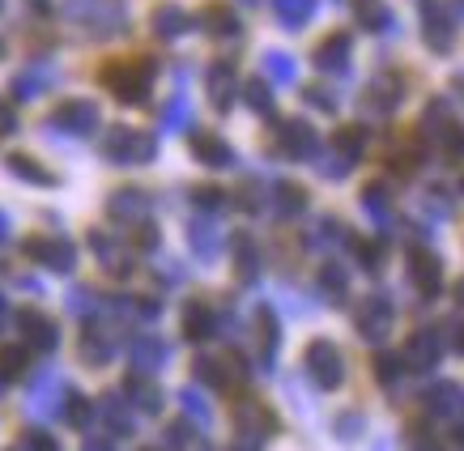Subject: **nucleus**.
<instances>
[{"mask_svg": "<svg viewBox=\"0 0 464 451\" xmlns=\"http://www.w3.org/2000/svg\"><path fill=\"white\" fill-rule=\"evenodd\" d=\"M451 82H456V94L464 99V77H451Z\"/></svg>", "mask_w": 464, "mask_h": 451, "instance_id": "48", "label": "nucleus"}, {"mask_svg": "<svg viewBox=\"0 0 464 451\" xmlns=\"http://www.w3.org/2000/svg\"><path fill=\"white\" fill-rule=\"evenodd\" d=\"M0 239H5V217H0Z\"/></svg>", "mask_w": 464, "mask_h": 451, "instance_id": "51", "label": "nucleus"}, {"mask_svg": "<svg viewBox=\"0 0 464 451\" xmlns=\"http://www.w3.org/2000/svg\"><path fill=\"white\" fill-rule=\"evenodd\" d=\"M337 435L341 438H353V435H362V417H358V413H341V417H337Z\"/></svg>", "mask_w": 464, "mask_h": 451, "instance_id": "38", "label": "nucleus"}, {"mask_svg": "<svg viewBox=\"0 0 464 451\" xmlns=\"http://www.w3.org/2000/svg\"><path fill=\"white\" fill-rule=\"evenodd\" d=\"M345 273H341L337 264H324L320 268V290L328 294V302H345Z\"/></svg>", "mask_w": 464, "mask_h": 451, "instance_id": "27", "label": "nucleus"}, {"mask_svg": "<svg viewBox=\"0 0 464 451\" xmlns=\"http://www.w3.org/2000/svg\"><path fill=\"white\" fill-rule=\"evenodd\" d=\"M26 443H30V451H60V443H56V438H47V435H39V430H34V435H30V438H26Z\"/></svg>", "mask_w": 464, "mask_h": 451, "instance_id": "42", "label": "nucleus"}, {"mask_svg": "<svg viewBox=\"0 0 464 451\" xmlns=\"http://www.w3.org/2000/svg\"><path fill=\"white\" fill-rule=\"evenodd\" d=\"M451 5H456V9H460V14H464V0H451Z\"/></svg>", "mask_w": 464, "mask_h": 451, "instance_id": "49", "label": "nucleus"}, {"mask_svg": "<svg viewBox=\"0 0 464 451\" xmlns=\"http://www.w3.org/2000/svg\"><path fill=\"white\" fill-rule=\"evenodd\" d=\"M209 332H213L209 302H188V307H183V337H188V341H205Z\"/></svg>", "mask_w": 464, "mask_h": 451, "instance_id": "20", "label": "nucleus"}, {"mask_svg": "<svg viewBox=\"0 0 464 451\" xmlns=\"http://www.w3.org/2000/svg\"><path fill=\"white\" fill-rule=\"evenodd\" d=\"M315 149H320V137H315V128L307 124V120H290V124H282V154L285 158H315Z\"/></svg>", "mask_w": 464, "mask_h": 451, "instance_id": "11", "label": "nucleus"}, {"mask_svg": "<svg viewBox=\"0 0 464 451\" xmlns=\"http://www.w3.org/2000/svg\"><path fill=\"white\" fill-rule=\"evenodd\" d=\"M150 77H154L150 60H124V64H107L102 69V82L120 102H141L150 94Z\"/></svg>", "mask_w": 464, "mask_h": 451, "instance_id": "1", "label": "nucleus"}, {"mask_svg": "<svg viewBox=\"0 0 464 451\" xmlns=\"http://www.w3.org/2000/svg\"><path fill=\"white\" fill-rule=\"evenodd\" d=\"M401 99H405V82H401V77H375V82L366 85L362 107L383 120V115H392L396 107H401Z\"/></svg>", "mask_w": 464, "mask_h": 451, "instance_id": "8", "label": "nucleus"}, {"mask_svg": "<svg viewBox=\"0 0 464 451\" xmlns=\"http://www.w3.org/2000/svg\"><path fill=\"white\" fill-rule=\"evenodd\" d=\"M362 145H366V132L362 128H353V124H345V128H337V132H333V154L341 158V162H358V158H362Z\"/></svg>", "mask_w": 464, "mask_h": 451, "instance_id": "19", "label": "nucleus"}, {"mask_svg": "<svg viewBox=\"0 0 464 451\" xmlns=\"http://www.w3.org/2000/svg\"><path fill=\"white\" fill-rule=\"evenodd\" d=\"M30 9H34L39 17H47V14H52V0H30Z\"/></svg>", "mask_w": 464, "mask_h": 451, "instance_id": "43", "label": "nucleus"}, {"mask_svg": "<svg viewBox=\"0 0 464 451\" xmlns=\"http://www.w3.org/2000/svg\"><path fill=\"white\" fill-rule=\"evenodd\" d=\"M26 362H30V353L22 350V345H5V350H0V379L5 383L17 379V375L26 370Z\"/></svg>", "mask_w": 464, "mask_h": 451, "instance_id": "26", "label": "nucleus"}, {"mask_svg": "<svg viewBox=\"0 0 464 451\" xmlns=\"http://www.w3.org/2000/svg\"><path fill=\"white\" fill-rule=\"evenodd\" d=\"M205 30L218 34V39H235L239 34V17H235V9H226V5H209L205 9Z\"/></svg>", "mask_w": 464, "mask_h": 451, "instance_id": "22", "label": "nucleus"}, {"mask_svg": "<svg viewBox=\"0 0 464 451\" xmlns=\"http://www.w3.org/2000/svg\"><path fill=\"white\" fill-rule=\"evenodd\" d=\"M456 350H460V353H464V324H460V328H456Z\"/></svg>", "mask_w": 464, "mask_h": 451, "instance_id": "46", "label": "nucleus"}, {"mask_svg": "<svg viewBox=\"0 0 464 451\" xmlns=\"http://www.w3.org/2000/svg\"><path fill=\"white\" fill-rule=\"evenodd\" d=\"M350 247H353V260H358L366 273H380V264H383L380 243H375V239H350Z\"/></svg>", "mask_w": 464, "mask_h": 451, "instance_id": "30", "label": "nucleus"}, {"mask_svg": "<svg viewBox=\"0 0 464 451\" xmlns=\"http://www.w3.org/2000/svg\"><path fill=\"white\" fill-rule=\"evenodd\" d=\"M17 332L26 337L30 350H56V341H60V328L43 311H17Z\"/></svg>", "mask_w": 464, "mask_h": 451, "instance_id": "10", "label": "nucleus"}, {"mask_svg": "<svg viewBox=\"0 0 464 451\" xmlns=\"http://www.w3.org/2000/svg\"><path fill=\"white\" fill-rule=\"evenodd\" d=\"M307 370L324 392H333V388H341V379H345V358H341V350L333 345V341H311Z\"/></svg>", "mask_w": 464, "mask_h": 451, "instance_id": "4", "label": "nucleus"}, {"mask_svg": "<svg viewBox=\"0 0 464 451\" xmlns=\"http://www.w3.org/2000/svg\"><path fill=\"white\" fill-rule=\"evenodd\" d=\"M413 451H439L435 443H413Z\"/></svg>", "mask_w": 464, "mask_h": 451, "instance_id": "47", "label": "nucleus"}, {"mask_svg": "<svg viewBox=\"0 0 464 451\" xmlns=\"http://www.w3.org/2000/svg\"><path fill=\"white\" fill-rule=\"evenodd\" d=\"M0 56H5V43H0Z\"/></svg>", "mask_w": 464, "mask_h": 451, "instance_id": "52", "label": "nucleus"}, {"mask_svg": "<svg viewBox=\"0 0 464 451\" xmlns=\"http://www.w3.org/2000/svg\"><path fill=\"white\" fill-rule=\"evenodd\" d=\"M26 252L34 255L39 264L56 268V273H69V268L77 264V252H72V243H64V239H30Z\"/></svg>", "mask_w": 464, "mask_h": 451, "instance_id": "13", "label": "nucleus"}, {"mask_svg": "<svg viewBox=\"0 0 464 451\" xmlns=\"http://www.w3.org/2000/svg\"><path fill=\"white\" fill-rule=\"evenodd\" d=\"M192 154H197V162H205V167H230V145L222 141V137H213V132H197L192 137Z\"/></svg>", "mask_w": 464, "mask_h": 451, "instance_id": "16", "label": "nucleus"}, {"mask_svg": "<svg viewBox=\"0 0 464 451\" xmlns=\"http://www.w3.org/2000/svg\"><path fill=\"white\" fill-rule=\"evenodd\" d=\"M435 141H439V149H443V154H448L451 162H464V128L456 124V120H451V124L443 128V132H439Z\"/></svg>", "mask_w": 464, "mask_h": 451, "instance_id": "29", "label": "nucleus"}, {"mask_svg": "<svg viewBox=\"0 0 464 451\" xmlns=\"http://www.w3.org/2000/svg\"><path fill=\"white\" fill-rule=\"evenodd\" d=\"M456 307H464V277H460V285H456Z\"/></svg>", "mask_w": 464, "mask_h": 451, "instance_id": "45", "label": "nucleus"}, {"mask_svg": "<svg viewBox=\"0 0 464 451\" xmlns=\"http://www.w3.org/2000/svg\"><path fill=\"white\" fill-rule=\"evenodd\" d=\"M69 422L72 426H90V400L72 396V400H69Z\"/></svg>", "mask_w": 464, "mask_h": 451, "instance_id": "37", "label": "nucleus"}, {"mask_svg": "<svg viewBox=\"0 0 464 451\" xmlns=\"http://www.w3.org/2000/svg\"><path fill=\"white\" fill-rule=\"evenodd\" d=\"M307 102L311 107H324V111H333V107H337V99H333L328 90H320V85H311L307 90Z\"/></svg>", "mask_w": 464, "mask_h": 451, "instance_id": "39", "label": "nucleus"}, {"mask_svg": "<svg viewBox=\"0 0 464 451\" xmlns=\"http://www.w3.org/2000/svg\"><path fill=\"white\" fill-rule=\"evenodd\" d=\"M188 26H192V22H188V14H183L179 5H162V9H154V34L158 39H179Z\"/></svg>", "mask_w": 464, "mask_h": 451, "instance_id": "21", "label": "nucleus"}, {"mask_svg": "<svg viewBox=\"0 0 464 451\" xmlns=\"http://www.w3.org/2000/svg\"><path fill=\"white\" fill-rule=\"evenodd\" d=\"M145 213H150V200H145V192H137V187H124V192L111 197L115 222H145Z\"/></svg>", "mask_w": 464, "mask_h": 451, "instance_id": "15", "label": "nucleus"}, {"mask_svg": "<svg viewBox=\"0 0 464 451\" xmlns=\"http://www.w3.org/2000/svg\"><path fill=\"white\" fill-rule=\"evenodd\" d=\"M9 170H14V175H22V179H30L34 187H52V184H56V175H52L47 167H39V162H34V158H26V154H9Z\"/></svg>", "mask_w": 464, "mask_h": 451, "instance_id": "23", "label": "nucleus"}, {"mask_svg": "<svg viewBox=\"0 0 464 451\" xmlns=\"http://www.w3.org/2000/svg\"><path fill=\"white\" fill-rule=\"evenodd\" d=\"M401 375H405V358L401 353H392V350H380L375 353V379L392 392L396 383H401Z\"/></svg>", "mask_w": 464, "mask_h": 451, "instance_id": "24", "label": "nucleus"}, {"mask_svg": "<svg viewBox=\"0 0 464 451\" xmlns=\"http://www.w3.org/2000/svg\"><path fill=\"white\" fill-rule=\"evenodd\" d=\"M56 128H64V132H72V137H85V132H94L99 128V107L85 99H72V102H60L56 107Z\"/></svg>", "mask_w": 464, "mask_h": 451, "instance_id": "9", "label": "nucleus"}, {"mask_svg": "<svg viewBox=\"0 0 464 451\" xmlns=\"http://www.w3.org/2000/svg\"><path fill=\"white\" fill-rule=\"evenodd\" d=\"M277 5V14H282L285 26H303L311 17V0H273Z\"/></svg>", "mask_w": 464, "mask_h": 451, "instance_id": "34", "label": "nucleus"}, {"mask_svg": "<svg viewBox=\"0 0 464 451\" xmlns=\"http://www.w3.org/2000/svg\"><path fill=\"white\" fill-rule=\"evenodd\" d=\"M409 282L418 285V294L435 298L443 290V260L435 252H426V247H413L409 252Z\"/></svg>", "mask_w": 464, "mask_h": 451, "instance_id": "7", "label": "nucleus"}, {"mask_svg": "<svg viewBox=\"0 0 464 451\" xmlns=\"http://www.w3.org/2000/svg\"><path fill=\"white\" fill-rule=\"evenodd\" d=\"M315 64L320 72H341L350 64V34H328V39L315 47Z\"/></svg>", "mask_w": 464, "mask_h": 451, "instance_id": "14", "label": "nucleus"}, {"mask_svg": "<svg viewBox=\"0 0 464 451\" xmlns=\"http://www.w3.org/2000/svg\"><path fill=\"white\" fill-rule=\"evenodd\" d=\"M200 209H213V205H222V192L218 187H197V197H192Z\"/></svg>", "mask_w": 464, "mask_h": 451, "instance_id": "41", "label": "nucleus"}, {"mask_svg": "<svg viewBox=\"0 0 464 451\" xmlns=\"http://www.w3.org/2000/svg\"><path fill=\"white\" fill-rule=\"evenodd\" d=\"M451 443H456V447L464 451V417H460V426H456V430H451Z\"/></svg>", "mask_w": 464, "mask_h": 451, "instance_id": "44", "label": "nucleus"}, {"mask_svg": "<svg viewBox=\"0 0 464 451\" xmlns=\"http://www.w3.org/2000/svg\"><path fill=\"white\" fill-rule=\"evenodd\" d=\"M273 200H277V213H285V217H295V213L307 209V192H303L298 184H277Z\"/></svg>", "mask_w": 464, "mask_h": 451, "instance_id": "25", "label": "nucleus"}, {"mask_svg": "<svg viewBox=\"0 0 464 451\" xmlns=\"http://www.w3.org/2000/svg\"><path fill=\"white\" fill-rule=\"evenodd\" d=\"M243 99H247V107H252V111H260V115H268L273 111V94H268V82H247L243 85Z\"/></svg>", "mask_w": 464, "mask_h": 451, "instance_id": "33", "label": "nucleus"}, {"mask_svg": "<svg viewBox=\"0 0 464 451\" xmlns=\"http://www.w3.org/2000/svg\"><path fill=\"white\" fill-rule=\"evenodd\" d=\"M265 69H268V77H277V82H295V60L282 56V52L265 56Z\"/></svg>", "mask_w": 464, "mask_h": 451, "instance_id": "35", "label": "nucleus"}, {"mask_svg": "<svg viewBox=\"0 0 464 451\" xmlns=\"http://www.w3.org/2000/svg\"><path fill=\"white\" fill-rule=\"evenodd\" d=\"M451 124V111H448V102L443 99H435L430 102V107H426V115H422V132L426 137H430V141H435L439 132H443V128Z\"/></svg>", "mask_w": 464, "mask_h": 451, "instance_id": "28", "label": "nucleus"}, {"mask_svg": "<svg viewBox=\"0 0 464 451\" xmlns=\"http://www.w3.org/2000/svg\"><path fill=\"white\" fill-rule=\"evenodd\" d=\"M102 154L111 158V162L137 167V162H154L158 145H154L150 132H141V128H111V132H107V141H102Z\"/></svg>", "mask_w": 464, "mask_h": 451, "instance_id": "2", "label": "nucleus"}, {"mask_svg": "<svg viewBox=\"0 0 464 451\" xmlns=\"http://www.w3.org/2000/svg\"><path fill=\"white\" fill-rule=\"evenodd\" d=\"M235 252H239V273H243V277H252V273H256V247H252V239H235Z\"/></svg>", "mask_w": 464, "mask_h": 451, "instance_id": "36", "label": "nucleus"}, {"mask_svg": "<svg viewBox=\"0 0 464 451\" xmlns=\"http://www.w3.org/2000/svg\"><path fill=\"white\" fill-rule=\"evenodd\" d=\"M256 328H260V358H273V350H277V320H273V311H260L256 315Z\"/></svg>", "mask_w": 464, "mask_h": 451, "instance_id": "31", "label": "nucleus"}, {"mask_svg": "<svg viewBox=\"0 0 464 451\" xmlns=\"http://www.w3.org/2000/svg\"><path fill=\"white\" fill-rule=\"evenodd\" d=\"M235 69H230V64H213L209 69V99H213V107H218V111H226V107H230V102H235Z\"/></svg>", "mask_w": 464, "mask_h": 451, "instance_id": "17", "label": "nucleus"}, {"mask_svg": "<svg viewBox=\"0 0 464 451\" xmlns=\"http://www.w3.org/2000/svg\"><path fill=\"white\" fill-rule=\"evenodd\" d=\"M128 396H132V400H137V405H141V409H150V413H154L158 405H162V392H158L154 383L137 379V375H132V379H128Z\"/></svg>", "mask_w": 464, "mask_h": 451, "instance_id": "32", "label": "nucleus"}, {"mask_svg": "<svg viewBox=\"0 0 464 451\" xmlns=\"http://www.w3.org/2000/svg\"><path fill=\"white\" fill-rule=\"evenodd\" d=\"M14 128H17V115H14V107H9V102L0 99V141H5V137H9Z\"/></svg>", "mask_w": 464, "mask_h": 451, "instance_id": "40", "label": "nucleus"}, {"mask_svg": "<svg viewBox=\"0 0 464 451\" xmlns=\"http://www.w3.org/2000/svg\"><path fill=\"white\" fill-rule=\"evenodd\" d=\"M422 39L430 52H451V39H456V17L448 14L443 0H422Z\"/></svg>", "mask_w": 464, "mask_h": 451, "instance_id": "5", "label": "nucleus"}, {"mask_svg": "<svg viewBox=\"0 0 464 451\" xmlns=\"http://www.w3.org/2000/svg\"><path fill=\"white\" fill-rule=\"evenodd\" d=\"M426 413H430V417H443V422L460 417L464 413V388L460 383H435V388L426 392Z\"/></svg>", "mask_w": 464, "mask_h": 451, "instance_id": "12", "label": "nucleus"}, {"mask_svg": "<svg viewBox=\"0 0 464 451\" xmlns=\"http://www.w3.org/2000/svg\"><path fill=\"white\" fill-rule=\"evenodd\" d=\"M392 324H396V307L383 294L362 298L358 311H353V328H358V337L371 341V345H383V341L392 337Z\"/></svg>", "mask_w": 464, "mask_h": 451, "instance_id": "3", "label": "nucleus"}, {"mask_svg": "<svg viewBox=\"0 0 464 451\" xmlns=\"http://www.w3.org/2000/svg\"><path fill=\"white\" fill-rule=\"evenodd\" d=\"M90 451H107V447H102V443H94V447H90Z\"/></svg>", "mask_w": 464, "mask_h": 451, "instance_id": "50", "label": "nucleus"}, {"mask_svg": "<svg viewBox=\"0 0 464 451\" xmlns=\"http://www.w3.org/2000/svg\"><path fill=\"white\" fill-rule=\"evenodd\" d=\"M0 5H5V0H0Z\"/></svg>", "mask_w": 464, "mask_h": 451, "instance_id": "53", "label": "nucleus"}, {"mask_svg": "<svg viewBox=\"0 0 464 451\" xmlns=\"http://www.w3.org/2000/svg\"><path fill=\"white\" fill-rule=\"evenodd\" d=\"M353 17H358L362 30H375V34H383V30L392 26V14H388L383 0H353Z\"/></svg>", "mask_w": 464, "mask_h": 451, "instance_id": "18", "label": "nucleus"}, {"mask_svg": "<svg viewBox=\"0 0 464 451\" xmlns=\"http://www.w3.org/2000/svg\"><path fill=\"white\" fill-rule=\"evenodd\" d=\"M401 358H405V370H418V375L435 370L439 358H443V341H439V328H418V332L405 341Z\"/></svg>", "mask_w": 464, "mask_h": 451, "instance_id": "6", "label": "nucleus"}]
</instances>
